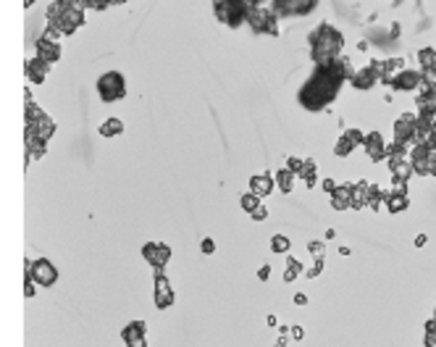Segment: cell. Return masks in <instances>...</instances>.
Segmentation results:
<instances>
[{"label": "cell", "mask_w": 436, "mask_h": 347, "mask_svg": "<svg viewBox=\"0 0 436 347\" xmlns=\"http://www.w3.org/2000/svg\"><path fill=\"white\" fill-rule=\"evenodd\" d=\"M352 74L355 71H352V66H349L347 58H339L328 66H316L313 74L308 76V82H305L300 87V92H297V103L310 113L323 111V108H328L336 100L342 84L347 79H352Z\"/></svg>", "instance_id": "6da1fadb"}, {"label": "cell", "mask_w": 436, "mask_h": 347, "mask_svg": "<svg viewBox=\"0 0 436 347\" xmlns=\"http://www.w3.org/2000/svg\"><path fill=\"white\" fill-rule=\"evenodd\" d=\"M344 34L331 24H320L310 32V58L316 66H328L342 58Z\"/></svg>", "instance_id": "7a4b0ae2"}, {"label": "cell", "mask_w": 436, "mask_h": 347, "mask_svg": "<svg viewBox=\"0 0 436 347\" xmlns=\"http://www.w3.org/2000/svg\"><path fill=\"white\" fill-rule=\"evenodd\" d=\"M84 24V5L82 3H50L48 5V34L50 40L58 42V37L74 34Z\"/></svg>", "instance_id": "3957f363"}, {"label": "cell", "mask_w": 436, "mask_h": 347, "mask_svg": "<svg viewBox=\"0 0 436 347\" xmlns=\"http://www.w3.org/2000/svg\"><path fill=\"white\" fill-rule=\"evenodd\" d=\"M252 34H268V37H279V16L271 11L268 3H263V0H255L252 3V8L247 13V21H244Z\"/></svg>", "instance_id": "277c9868"}, {"label": "cell", "mask_w": 436, "mask_h": 347, "mask_svg": "<svg viewBox=\"0 0 436 347\" xmlns=\"http://www.w3.org/2000/svg\"><path fill=\"white\" fill-rule=\"evenodd\" d=\"M255 0H218L213 5V13L218 16L221 24L232 27V29H239L244 21H247V13L252 8Z\"/></svg>", "instance_id": "5b68a950"}, {"label": "cell", "mask_w": 436, "mask_h": 347, "mask_svg": "<svg viewBox=\"0 0 436 347\" xmlns=\"http://www.w3.org/2000/svg\"><path fill=\"white\" fill-rule=\"evenodd\" d=\"M97 95L105 103H116L126 95V79L121 71H105L100 79H97Z\"/></svg>", "instance_id": "8992f818"}, {"label": "cell", "mask_w": 436, "mask_h": 347, "mask_svg": "<svg viewBox=\"0 0 436 347\" xmlns=\"http://www.w3.org/2000/svg\"><path fill=\"white\" fill-rule=\"evenodd\" d=\"M27 276L32 279V284L37 287H53L58 282V268L50 263L48 258H37V260H27Z\"/></svg>", "instance_id": "52a82bcc"}, {"label": "cell", "mask_w": 436, "mask_h": 347, "mask_svg": "<svg viewBox=\"0 0 436 347\" xmlns=\"http://www.w3.org/2000/svg\"><path fill=\"white\" fill-rule=\"evenodd\" d=\"M271 11L276 16H308V13L316 11V0H273Z\"/></svg>", "instance_id": "ba28073f"}, {"label": "cell", "mask_w": 436, "mask_h": 347, "mask_svg": "<svg viewBox=\"0 0 436 347\" xmlns=\"http://www.w3.org/2000/svg\"><path fill=\"white\" fill-rule=\"evenodd\" d=\"M415 137H418V116L400 113L394 121V142L407 145V142H415Z\"/></svg>", "instance_id": "9c48e42d"}, {"label": "cell", "mask_w": 436, "mask_h": 347, "mask_svg": "<svg viewBox=\"0 0 436 347\" xmlns=\"http://www.w3.org/2000/svg\"><path fill=\"white\" fill-rule=\"evenodd\" d=\"M142 258L147 260V263L155 268L158 274H163L166 263L171 260V248H168V245H163V242H147V245L142 248Z\"/></svg>", "instance_id": "30bf717a"}, {"label": "cell", "mask_w": 436, "mask_h": 347, "mask_svg": "<svg viewBox=\"0 0 436 347\" xmlns=\"http://www.w3.org/2000/svg\"><path fill=\"white\" fill-rule=\"evenodd\" d=\"M434 156H436V153L426 150L423 145H415V148L410 150V166H412V174H418V176H431Z\"/></svg>", "instance_id": "8fae6325"}, {"label": "cell", "mask_w": 436, "mask_h": 347, "mask_svg": "<svg viewBox=\"0 0 436 347\" xmlns=\"http://www.w3.org/2000/svg\"><path fill=\"white\" fill-rule=\"evenodd\" d=\"M363 140H365L363 132H357V129H344L342 137H339V140H336V145H334L336 158H347L349 153L357 148V145H363Z\"/></svg>", "instance_id": "7c38bea8"}, {"label": "cell", "mask_w": 436, "mask_h": 347, "mask_svg": "<svg viewBox=\"0 0 436 347\" xmlns=\"http://www.w3.org/2000/svg\"><path fill=\"white\" fill-rule=\"evenodd\" d=\"M121 337H124L126 347H147V323L145 321L126 323L124 331H121Z\"/></svg>", "instance_id": "4fadbf2b"}, {"label": "cell", "mask_w": 436, "mask_h": 347, "mask_svg": "<svg viewBox=\"0 0 436 347\" xmlns=\"http://www.w3.org/2000/svg\"><path fill=\"white\" fill-rule=\"evenodd\" d=\"M363 150L368 153V158L371 160H384L386 158V142H384V137H381V132H368L365 134V140H363Z\"/></svg>", "instance_id": "5bb4252c"}, {"label": "cell", "mask_w": 436, "mask_h": 347, "mask_svg": "<svg viewBox=\"0 0 436 347\" xmlns=\"http://www.w3.org/2000/svg\"><path fill=\"white\" fill-rule=\"evenodd\" d=\"M155 305L160 311L174 305V289H171V282L166 279L163 274H155Z\"/></svg>", "instance_id": "9a60e30c"}, {"label": "cell", "mask_w": 436, "mask_h": 347, "mask_svg": "<svg viewBox=\"0 0 436 347\" xmlns=\"http://www.w3.org/2000/svg\"><path fill=\"white\" fill-rule=\"evenodd\" d=\"M392 84L394 90H400V92H412V90H418L420 87V71H410V68H402L397 76H392Z\"/></svg>", "instance_id": "2e32d148"}, {"label": "cell", "mask_w": 436, "mask_h": 347, "mask_svg": "<svg viewBox=\"0 0 436 347\" xmlns=\"http://www.w3.org/2000/svg\"><path fill=\"white\" fill-rule=\"evenodd\" d=\"M37 58L45 61L48 66L56 63L60 58V42L50 40V37H40V40H37Z\"/></svg>", "instance_id": "e0dca14e"}, {"label": "cell", "mask_w": 436, "mask_h": 347, "mask_svg": "<svg viewBox=\"0 0 436 347\" xmlns=\"http://www.w3.org/2000/svg\"><path fill=\"white\" fill-rule=\"evenodd\" d=\"M418 116H436V87H423V92L415 97Z\"/></svg>", "instance_id": "ac0fdd59"}, {"label": "cell", "mask_w": 436, "mask_h": 347, "mask_svg": "<svg viewBox=\"0 0 436 347\" xmlns=\"http://www.w3.org/2000/svg\"><path fill=\"white\" fill-rule=\"evenodd\" d=\"M331 208L334 211L352 208V184H336V189L331 192Z\"/></svg>", "instance_id": "d6986e66"}, {"label": "cell", "mask_w": 436, "mask_h": 347, "mask_svg": "<svg viewBox=\"0 0 436 347\" xmlns=\"http://www.w3.org/2000/svg\"><path fill=\"white\" fill-rule=\"evenodd\" d=\"M376 82H378V74L373 71L371 66H365V68H360V71H355L352 79H349V84H352L355 90H373V87H376Z\"/></svg>", "instance_id": "ffe728a7"}, {"label": "cell", "mask_w": 436, "mask_h": 347, "mask_svg": "<svg viewBox=\"0 0 436 347\" xmlns=\"http://www.w3.org/2000/svg\"><path fill=\"white\" fill-rule=\"evenodd\" d=\"M250 192L255 197H265L273 192V176L271 174H255L250 176Z\"/></svg>", "instance_id": "44dd1931"}, {"label": "cell", "mask_w": 436, "mask_h": 347, "mask_svg": "<svg viewBox=\"0 0 436 347\" xmlns=\"http://www.w3.org/2000/svg\"><path fill=\"white\" fill-rule=\"evenodd\" d=\"M27 79H32L34 84H40V82H45V76L50 74V66L45 63V61H40V58H32V61H27Z\"/></svg>", "instance_id": "7402d4cb"}, {"label": "cell", "mask_w": 436, "mask_h": 347, "mask_svg": "<svg viewBox=\"0 0 436 347\" xmlns=\"http://www.w3.org/2000/svg\"><path fill=\"white\" fill-rule=\"evenodd\" d=\"M407 205H410V200L405 192H389L386 195V211L389 213H402V211H407Z\"/></svg>", "instance_id": "603a6c76"}, {"label": "cell", "mask_w": 436, "mask_h": 347, "mask_svg": "<svg viewBox=\"0 0 436 347\" xmlns=\"http://www.w3.org/2000/svg\"><path fill=\"white\" fill-rule=\"evenodd\" d=\"M368 189H371V182H365V179L352 184V208L355 211L365 208V203H368Z\"/></svg>", "instance_id": "cb8c5ba5"}, {"label": "cell", "mask_w": 436, "mask_h": 347, "mask_svg": "<svg viewBox=\"0 0 436 347\" xmlns=\"http://www.w3.org/2000/svg\"><path fill=\"white\" fill-rule=\"evenodd\" d=\"M297 176L308 184V187H313L316 184V176H318V166H316V160H302V166H300V171H297Z\"/></svg>", "instance_id": "d4e9b609"}, {"label": "cell", "mask_w": 436, "mask_h": 347, "mask_svg": "<svg viewBox=\"0 0 436 347\" xmlns=\"http://www.w3.org/2000/svg\"><path fill=\"white\" fill-rule=\"evenodd\" d=\"M418 63H420V71L436 68V48H420L418 50Z\"/></svg>", "instance_id": "484cf974"}, {"label": "cell", "mask_w": 436, "mask_h": 347, "mask_svg": "<svg viewBox=\"0 0 436 347\" xmlns=\"http://www.w3.org/2000/svg\"><path fill=\"white\" fill-rule=\"evenodd\" d=\"M384 203H386V192L378 189L376 184H371V189H368V203H365V208H373V211H378Z\"/></svg>", "instance_id": "4316f807"}, {"label": "cell", "mask_w": 436, "mask_h": 347, "mask_svg": "<svg viewBox=\"0 0 436 347\" xmlns=\"http://www.w3.org/2000/svg\"><path fill=\"white\" fill-rule=\"evenodd\" d=\"M415 145H423L426 150L436 153V129H426V132H418Z\"/></svg>", "instance_id": "83f0119b"}, {"label": "cell", "mask_w": 436, "mask_h": 347, "mask_svg": "<svg viewBox=\"0 0 436 347\" xmlns=\"http://www.w3.org/2000/svg\"><path fill=\"white\" fill-rule=\"evenodd\" d=\"M273 182L279 184V189H281V192H292L294 174H292V171H287V168H281V171H276V176H273Z\"/></svg>", "instance_id": "f1b7e54d"}, {"label": "cell", "mask_w": 436, "mask_h": 347, "mask_svg": "<svg viewBox=\"0 0 436 347\" xmlns=\"http://www.w3.org/2000/svg\"><path fill=\"white\" fill-rule=\"evenodd\" d=\"M121 132H124V124H121V119H108V121L100 126V134H103V137H118Z\"/></svg>", "instance_id": "f546056e"}, {"label": "cell", "mask_w": 436, "mask_h": 347, "mask_svg": "<svg viewBox=\"0 0 436 347\" xmlns=\"http://www.w3.org/2000/svg\"><path fill=\"white\" fill-rule=\"evenodd\" d=\"M289 248H292L289 237H284V234H273V237H271V250H273V252H287Z\"/></svg>", "instance_id": "4dcf8cb0"}, {"label": "cell", "mask_w": 436, "mask_h": 347, "mask_svg": "<svg viewBox=\"0 0 436 347\" xmlns=\"http://www.w3.org/2000/svg\"><path fill=\"white\" fill-rule=\"evenodd\" d=\"M239 205H242V211H244V213H252V211H255V208L260 205V197H255L252 192H247V195H242V197H239Z\"/></svg>", "instance_id": "1f68e13d"}, {"label": "cell", "mask_w": 436, "mask_h": 347, "mask_svg": "<svg viewBox=\"0 0 436 347\" xmlns=\"http://www.w3.org/2000/svg\"><path fill=\"white\" fill-rule=\"evenodd\" d=\"M302 271V263L300 260H294V258H287V274H284V282H292L297 274Z\"/></svg>", "instance_id": "d6a6232c"}, {"label": "cell", "mask_w": 436, "mask_h": 347, "mask_svg": "<svg viewBox=\"0 0 436 347\" xmlns=\"http://www.w3.org/2000/svg\"><path fill=\"white\" fill-rule=\"evenodd\" d=\"M250 216H252V221H265L268 219V211H265V205H258Z\"/></svg>", "instance_id": "836d02e7"}, {"label": "cell", "mask_w": 436, "mask_h": 347, "mask_svg": "<svg viewBox=\"0 0 436 347\" xmlns=\"http://www.w3.org/2000/svg\"><path fill=\"white\" fill-rule=\"evenodd\" d=\"M308 250H310L313 258H323V242H310Z\"/></svg>", "instance_id": "e575fe53"}, {"label": "cell", "mask_w": 436, "mask_h": 347, "mask_svg": "<svg viewBox=\"0 0 436 347\" xmlns=\"http://www.w3.org/2000/svg\"><path fill=\"white\" fill-rule=\"evenodd\" d=\"M320 271H323V258H316V263H313V268L308 271V279H316Z\"/></svg>", "instance_id": "d590c367"}, {"label": "cell", "mask_w": 436, "mask_h": 347, "mask_svg": "<svg viewBox=\"0 0 436 347\" xmlns=\"http://www.w3.org/2000/svg\"><path fill=\"white\" fill-rule=\"evenodd\" d=\"M300 166H302L300 158H287V171H292L294 176H297V171H300Z\"/></svg>", "instance_id": "8d00e7d4"}, {"label": "cell", "mask_w": 436, "mask_h": 347, "mask_svg": "<svg viewBox=\"0 0 436 347\" xmlns=\"http://www.w3.org/2000/svg\"><path fill=\"white\" fill-rule=\"evenodd\" d=\"M205 255H210V252H216V242L213 240H203V248H200Z\"/></svg>", "instance_id": "74e56055"}, {"label": "cell", "mask_w": 436, "mask_h": 347, "mask_svg": "<svg viewBox=\"0 0 436 347\" xmlns=\"http://www.w3.org/2000/svg\"><path fill=\"white\" fill-rule=\"evenodd\" d=\"M268 276H271V266H260L258 279H260V282H268Z\"/></svg>", "instance_id": "f35d334b"}, {"label": "cell", "mask_w": 436, "mask_h": 347, "mask_svg": "<svg viewBox=\"0 0 436 347\" xmlns=\"http://www.w3.org/2000/svg\"><path fill=\"white\" fill-rule=\"evenodd\" d=\"M24 295L27 297H34V284H32V279L27 276V287H24Z\"/></svg>", "instance_id": "ab89813d"}, {"label": "cell", "mask_w": 436, "mask_h": 347, "mask_svg": "<svg viewBox=\"0 0 436 347\" xmlns=\"http://www.w3.org/2000/svg\"><path fill=\"white\" fill-rule=\"evenodd\" d=\"M323 189L328 192V195H331V192L336 189V182H334V179H326V182H323Z\"/></svg>", "instance_id": "60d3db41"}, {"label": "cell", "mask_w": 436, "mask_h": 347, "mask_svg": "<svg viewBox=\"0 0 436 347\" xmlns=\"http://www.w3.org/2000/svg\"><path fill=\"white\" fill-rule=\"evenodd\" d=\"M294 303H297V305H305V303H308V297H305L302 292H297V295H294Z\"/></svg>", "instance_id": "b9f144b4"}, {"label": "cell", "mask_w": 436, "mask_h": 347, "mask_svg": "<svg viewBox=\"0 0 436 347\" xmlns=\"http://www.w3.org/2000/svg\"><path fill=\"white\" fill-rule=\"evenodd\" d=\"M289 331H292L294 339H302V326H294V329H289Z\"/></svg>", "instance_id": "7bdbcfd3"}, {"label": "cell", "mask_w": 436, "mask_h": 347, "mask_svg": "<svg viewBox=\"0 0 436 347\" xmlns=\"http://www.w3.org/2000/svg\"><path fill=\"white\" fill-rule=\"evenodd\" d=\"M420 245H426V234H418L415 237V248H420Z\"/></svg>", "instance_id": "ee69618b"}, {"label": "cell", "mask_w": 436, "mask_h": 347, "mask_svg": "<svg viewBox=\"0 0 436 347\" xmlns=\"http://www.w3.org/2000/svg\"><path fill=\"white\" fill-rule=\"evenodd\" d=\"M284 345H287V334H281V337H279V342L273 345V347H284Z\"/></svg>", "instance_id": "f6af8a7d"}, {"label": "cell", "mask_w": 436, "mask_h": 347, "mask_svg": "<svg viewBox=\"0 0 436 347\" xmlns=\"http://www.w3.org/2000/svg\"><path fill=\"white\" fill-rule=\"evenodd\" d=\"M431 176H436V156H434V163H431Z\"/></svg>", "instance_id": "bcb514c9"}, {"label": "cell", "mask_w": 436, "mask_h": 347, "mask_svg": "<svg viewBox=\"0 0 436 347\" xmlns=\"http://www.w3.org/2000/svg\"><path fill=\"white\" fill-rule=\"evenodd\" d=\"M431 321H434V326H436V313H434V318H431Z\"/></svg>", "instance_id": "7dc6e473"}]
</instances>
